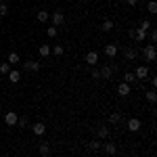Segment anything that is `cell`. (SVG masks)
Here are the masks:
<instances>
[{"mask_svg": "<svg viewBox=\"0 0 157 157\" xmlns=\"http://www.w3.org/2000/svg\"><path fill=\"white\" fill-rule=\"evenodd\" d=\"M90 149H92V151H101V149H103V145H101V143H98V140H92V143H90Z\"/></svg>", "mask_w": 157, "mask_h": 157, "instance_id": "cell-28", "label": "cell"}, {"mask_svg": "<svg viewBox=\"0 0 157 157\" xmlns=\"http://www.w3.org/2000/svg\"><path fill=\"white\" fill-rule=\"evenodd\" d=\"M143 57H145L147 63H153V61H155V57H157L155 46H153V44H151V46H145V48H143Z\"/></svg>", "mask_w": 157, "mask_h": 157, "instance_id": "cell-1", "label": "cell"}, {"mask_svg": "<svg viewBox=\"0 0 157 157\" xmlns=\"http://www.w3.org/2000/svg\"><path fill=\"white\" fill-rule=\"evenodd\" d=\"M103 151L111 157V155H115V153H117V145H115V143H107V145H103Z\"/></svg>", "mask_w": 157, "mask_h": 157, "instance_id": "cell-13", "label": "cell"}, {"mask_svg": "<svg viewBox=\"0 0 157 157\" xmlns=\"http://www.w3.org/2000/svg\"><path fill=\"white\" fill-rule=\"evenodd\" d=\"M126 4H128V6H136V4H138V0H126Z\"/></svg>", "mask_w": 157, "mask_h": 157, "instance_id": "cell-35", "label": "cell"}, {"mask_svg": "<svg viewBox=\"0 0 157 157\" xmlns=\"http://www.w3.org/2000/svg\"><path fill=\"white\" fill-rule=\"evenodd\" d=\"M0 4H2V2H0Z\"/></svg>", "mask_w": 157, "mask_h": 157, "instance_id": "cell-40", "label": "cell"}, {"mask_svg": "<svg viewBox=\"0 0 157 157\" xmlns=\"http://www.w3.org/2000/svg\"><path fill=\"white\" fill-rule=\"evenodd\" d=\"M48 19H50V13H46V11H40V13H38V21H40V23L48 21Z\"/></svg>", "mask_w": 157, "mask_h": 157, "instance_id": "cell-21", "label": "cell"}, {"mask_svg": "<svg viewBox=\"0 0 157 157\" xmlns=\"http://www.w3.org/2000/svg\"><path fill=\"white\" fill-rule=\"evenodd\" d=\"M11 71V65L9 63H0V73H9Z\"/></svg>", "mask_w": 157, "mask_h": 157, "instance_id": "cell-29", "label": "cell"}, {"mask_svg": "<svg viewBox=\"0 0 157 157\" xmlns=\"http://www.w3.org/2000/svg\"><path fill=\"white\" fill-rule=\"evenodd\" d=\"M32 132L36 134V136H44V132H46V124H42V121L34 124V126H32Z\"/></svg>", "mask_w": 157, "mask_h": 157, "instance_id": "cell-10", "label": "cell"}, {"mask_svg": "<svg viewBox=\"0 0 157 157\" xmlns=\"http://www.w3.org/2000/svg\"><path fill=\"white\" fill-rule=\"evenodd\" d=\"M98 71H101V80H111L115 73V65H103Z\"/></svg>", "mask_w": 157, "mask_h": 157, "instance_id": "cell-3", "label": "cell"}, {"mask_svg": "<svg viewBox=\"0 0 157 157\" xmlns=\"http://www.w3.org/2000/svg\"><path fill=\"white\" fill-rule=\"evenodd\" d=\"M84 59H86V63H88V65H92V67H94V65L98 63V52H97V50H88Z\"/></svg>", "mask_w": 157, "mask_h": 157, "instance_id": "cell-7", "label": "cell"}, {"mask_svg": "<svg viewBox=\"0 0 157 157\" xmlns=\"http://www.w3.org/2000/svg\"><path fill=\"white\" fill-rule=\"evenodd\" d=\"M130 90H132V88H130V84H126V82H121V84L117 86V94H120V97H130Z\"/></svg>", "mask_w": 157, "mask_h": 157, "instance_id": "cell-11", "label": "cell"}, {"mask_svg": "<svg viewBox=\"0 0 157 157\" xmlns=\"http://www.w3.org/2000/svg\"><path fill=\"white\" fill-rule=\"evenodd\" d=\"M109 121H111L113 126L121 124V113H117V111H115V113H111V115H109Z\"/></svg>", "mask_w": 157, "mask_h": 157, "instance_id": "cell-18", "label": "cell"}, {"mask_svg": "<svg viewBox=\"0 0 157 157\" xmlns=\"http://www.w3.org/2000/svg\"><path fill=\"white\" fill-rule=\"evenodd\" d=\"M128 34H130V38H132L134 42H143L147 36L145 29H140V27H134V29H128Z\"/></svg>", "mask_w": 157, "mask_h": 157, "instance_id": "cell-2", "label": "cell"}, {"mask_svg": "<svg viewBox=\"0 0 157 157\" xmlns=\"http://www.w3.org/2000/svg\"><path fill=\"white\" fill-rule=\"evenodd\" d=\"M134 78H136V80H147V78H149V67H147V65H138L136 71H134Z\"/></svg>", "mask_w": 157, "mask_h": 157, "instance_id": "cell-4", "label": "cell"}, {"mask_svg": "<svg viewBox=\"0 0 157 157\" xmlns=\"http://www.w3.org/2000/svg\"><path fill=\"white\" fill-rule=\"evenodd\" d=\"M40 157H50V155H40Z\"/></svg>", "mask_w": 157, "mask_h": 157, "instance_id": "cell-36", "label": "cell"}, {"mask_svg": "<svg viewBox=\"0 0 157 157\" xmlns=\"http://www.w3.org/2000/svg\"><path fill=\"white\" fill-rule=\"evenodd\" d=\"M126 126H128V130H130V132H138V130H140V126H143V121L138 120V117H130Z\"/></svg>", "mask_w": 157, "mask_h": 157, "instance_id": "cell-5", "label": "cell"}, {"mask_svg": "<svg viewBox=\"0 0 157 157\" xmlns=\"http://www.w3.org/2000/svg\"><path fill=\"white\" fill-rule=\"evenodd\" d=\"M90 75H92V80H101V71H98L97 67H92V73Z\"/></svg>", "mask_w": 157, "mask_h": 157, "instance_id": "cell-31", "label": "cell"}, {"mask_svg": "<svg viewBox=\"0 0 157 157\" xmlns=\"http://www.w3.org/2000/svg\"><path fill=\"white\" fill-rule=\"evenodd\" d=\"M101 29H103V32H111V29H113V21H103V23H101Z\"/></svg>", "mask_w": 157, "mask_h": 157, "instance_id": "cell-22", "label": "cell"}, {"mask_svg": "<svg viewBox=\"0 0 157 157\" xmlns=\"http://www.w3.org/2000/svg\"><path fill=\"white\" fill-rule=\"evenodd\" d=\"M124 80H126V84H132V82H136V78H134L132 71H128L126 75H124Z\"/></svg>", "mask_w": 157, "mask_h": 157, "instance_id": "cell-27", "label": "cell"}, {"mask_svg": "<svg viewBox=\"0 0 157 157\" xmlns=\"http://www.w3.org/2000/svg\"><path fill=\"white\" fill-rule=\"evenodd\" d=\"M17 126H19V128L27 126V120H25V117H19V120H17Z\"/></svg>", "mask_w": 157, "mask_h": 157, "instance_id": "cell-34", "label": "cell"}, {"mask_svg": "<svg viewBox=\"0 0 157 157\" xmlns=\"http://www.w3.org/2000/svg\"><path fill=\"white\" fill-rule=\"evenodd\" d=\"M46 34H48V38H55L57 34H59V27H55V25H50L48 29H46Z\"/></svg>", "mask_w": 157, "mask_h": 157, "instance_id": "cell-26", "label": "cell"}, {"mask_svg": "<svg viewBox=\"0 0 157 157\" xmlns=\"http://www.w3.org/2000/svg\"><path fill=\"white\" fill-rule=\"evenodd\" d=\"M17 120H19V115L15 113V111H9V113H4V124L6 126H17Z\"/></svg>", "mask_w": 157, "mask_h": 157, "instance_id": "cell-6", "label": "cell"}, {"mask_svg": "<svg viewBox=\"0 0 157 157\" xmlns=\"http://www.w3.org/2000/svg\"><path fill=\"white\" fill-rule=\"evenodd\" d=\"M138 27H140V29H145V32H147V29H151V21H147V19H145V21H143V23L138 25Z\"/></svg>", "mask_w": 157, "mask_h": 157, "instance_id": "cell-32", "label": "cell"}, {"mask_svg": "<svg viewBox=\"0 0 157 157\" xmlns=\"http://www.w3.org/2000/svg\"><path fill=\"white\" fill-rule=\"evenodd\" d=\"M9 65H17L19 63V55L17 52H9V61H6Z\"/></svg>", "mask_w": 157, "mask_h": 157, "instance_id": "cell-20", "label": "cell"}, {"mask_svg": "<svg viewBox=\"0 0 157 157\" xmlns=\"http://www.w3.org/2000/svg\"><path fill=\"white\" fill-rule=\"evenodd\" d=\"M0 113H2V107H0Z\"/></svg>", "mask_w": 157, "mask_h": 157, "instance_id": "cell-39", "label": "cell"}, {"mask_svg": "<svg viewBox=\"0 0 157 157\" xmlns=\"http://www.w3.org/2000/svg\"><path fill=\"white\" fill-rule=\"evenodd\" d=\"M6 13H9V6H6V2H2L0 4V17H4Z\"/></svg>", "mask_w": 157, "mask_h": 157, "instance_id": "cell-30", "label": "cell"}, {"mask_svg": "<svg viewBox=\"0 0 157 157\" xmlns=\"http://www.w3.org/2000/svg\"><path fill=\"white\" fill-rule=\"evenodd\" d=\"M149 38H151V42L155 44V40H157V32H155V29H151V32H149Z\"/></svg>", "mask_w": 157, "mask_h": 157, "instance_id": "cell-33", "label": "cell"}, {"mask_svg": "<svg viewBox=\"0 0 157 157\" xmlns=\"http://www.w3.org/2000/svg\"><path fill=\"white\" fill-rule=\"evenodd\" d=\"M38 52H40V57H44V59H46V57L50 55V46H48V44H42V46L38 48Z\"/></svg>", "mask_w": 157, "mask_h": 157, "instance_id": "cell-19", "label": "cell"}, {"mask_svg": "<svg viewBox=\"0 0 157 157\" xmlns=\"http://www.w3.org/2000/svg\"><path fill=\"white\" fill-rule=\"evenodd\" d=\"M9 80H11V84H17V82L21 80V73L15 71V69H11V71H9Z\"/></svg>", "mask_w": 157, "mask_h": 157, "instance_id": "cell-16", "label": "cell"}, {"mask_svg": "<svg viewBox=\"0 0 157 157\" xmlns=\"http://www.w3.org/2000/svg\"><path fill=\"white\" fill-rule=\"evenodd\" d=\"M136 55H138V50H136V48H132V46L124 48V57H126L128 61H134V59H136Z\"/></svg>", "mask_w": 157, "mask_h": 157, "instance_id": "cell-14", "label": "cell"}, {"mask_svg": "<svg viewBox=\"0 0 157 157\" xmlns=\"http://www.w3.org/2000/svg\"><path fill=\"white\" fill-rule=\"evenodd\" d=\"M38 151H40V155H48V153H50V147L46 145V143H42V145L38 147Z\"/></svg>", "mask_w": 157, "mask_h": 157, "instance_id": "cell-24", "label": "cell"}, {"mask_svg": "<svg viewBox=\"0 0 157 157\" xmlns=\"http://www.w3.org/2000/svg\"><path fill=\"white\" fill-rule=\"evenodd\" d=\"M23 69L25 71H40V63H38V61H25L23 63Z\"/></svg>", "mask_w": 157, "mask_h": 157, "instance_id": "cell-9", "label": "cell"}, {"mask_svg": "<svg viewBox=\"0 0 157 157\" xmlns=\"http://www.w3.org/2000/svg\"><path fill=\"white\" fill-rule=\"evenodd\" d=\"M0 2H6V0H0Z\"/></svg>", "mask_w": 157, "mask_h": 157, "instance_id": "cell-38", "label": "cell"}, {"mask_svg": "<svg viewBox=\"0 0 157 157\" xmlns=\"http://www.w3.org/2000/svg\"><path fill=\"white\" fill-rule=\"evenodd\" d=\"M97 136L98 138H109V128L107 126H98L97 128Z\"/></svg>", "mask_w": 157, "mask_h": 157, "instance_id": "cell-15", "label": "cell"}, {"mask_svg": "<svg viewBox=\"0 0 157 157\" xmlns=\"http://www.w3.org/2000/svg\"><path fill=\"white\" fill-rule=\"evenodd\" d=\"M147 11L151 13V15H155V13H157V2H155V0H151V2L147 4Z\"/></svg>", "mask_w": 157, "mask_h": 157, "instance_id": "cell-25", "label": "cell"}, {"mask_svg": "<svg viewBox=\"0 0 157 157\" xmlns=\"http://www.w3.org/2000/svg\"><path fill=\"white\" fill-rule=\"evenodd\" d=\"M63 52H65L63 46H52V48H50V55H55V57H61Z\"/></svg>", "mask_w": 157, "mask_h": 157, "instance_id": "cell-23", "label": "cell"}, {"mask_svg": "<svg viewBox=\"0 0 157 157\" xmlns=\"http://www.w3.org/2000/svg\"><path fill=\"white\" fill-rule=\"evenodd\" d=\"M111 157H120V155H111Z\"/></svg>", "mask_w": 157, "mask_h": 157, "instance_id": "cell-37", "label": "cell"}, {"mask_svg": "<svg viewBox=\"0 0 157 157\" xmlns=\"http://www.w3.org/2000/svg\"><path fill=\"white\" fill-rule=\"evenodd\" d=\"M145 97H147V101H149V103L153 105V103L157 101V92L153 90V88H151V90H147V92H145Z\"/></svg>", "mask_w": 157, "mask_h": 157, "instance_id": "cell-17", "label": "cell"}, {"mask_svg": "<svg viewBox=\"0 0 157 157\" xmlns=\"http://www.w3.org/2000/svg\"><path fill=\"white\" fill-rule=\"evenodd\" d=\"M117 52H120V48H117V44H107V46H105V55H107L109 59H113V57H115Z\"/></svg>", "mask_w": 157, "mask_h": 157, "instance_id": "cell-12", "label": "cell"}, {"mask_svg": "<svg viewBox=\"0 0 157 157\" xmlns=\"http://www.w3.org/2000/svg\"><path fill=\"white\" fill-rule=\"evenodd\" d=\"M50 19H52V25H55V27H59V25H63V21H65V15L61 11H55L50 15Z\"/></svg>", "mask_w": 157, "mask_h": 157, "instance_id": "cell-8", "label": "cell"}]
</instances>
